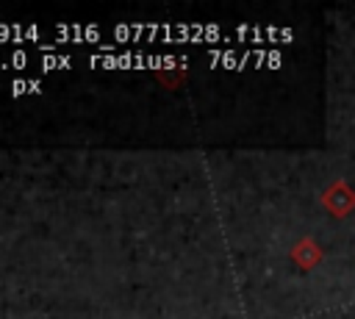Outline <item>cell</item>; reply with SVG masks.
<instances>
[{"label":"cell","instance_id":"obj_2","mask_svg":"<svg viewBox=\"0 0 355 319\" xmlns=\"http://www.w3.org/2000/svg\"><path fill=\"white\" fill-rule=\"evenodd\" d=\"M155 78H158L164 86H169V89H178V83L186 78V67H180V69H172V72H166V69H158V72H155Z\"/></svg>","mask_w":355,"mask_h":319},{"label":"cell","instance_id":"obj_1","mask_svg":"<svg viewBox=\"0 0 355 319\" xmlns=\"http://www.w3.org/2000/svg\"><path fill=\"white\" fill-rule=\"evenodd\" d=\"M319 258V252H316V247H313V241H300V247L294 250V261H300V266H313V261Z\"/></svg>","mask_w":355,"mask_h":319}]
</instances>
